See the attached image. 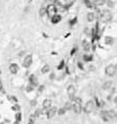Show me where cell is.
<instances>
[{
	"mask_svg": "<svg viewBox=\"0 0 117 124\" xmlns=\"http://www.w3.org/2000/svg\"><path fill=\"white\" fill-rule=\"evenodd\" d=\"M82 100L80 98H75V103L73 104V110H74L75 112L76 113V114H79L81 113L82 111Z\"/></svg>",
	"mask_w": 117,
	"mask_h": 124,
	"instance_id": "1",
	"label": "cell"
},
{
	"mask_svg": "<svg viewBox=\"0 0 117 124\" xmlns=\"http://www.w3.org/2000/svg\"><path fill=\"white\" fill-rule=\"evenodd\" d=\"M105 73L107 75L109 76H114L116 73V69H115V67L114 65H109V66L106 67L105 69Z\"/></svg>",
	"mask_w": 117,
	"mask_h": 124,
	"instance_id": "2",
	"label": "cell"
},
{
	"mask_svg": "<svg viewBox=\"0 0 117 124\" xmlns=\"http://www.w3.org/2000/svg\"><path fill=\"white\" fill-rule=\"evenodd\" d=\"M56 12H57V8L54 4H49L48 5L47 9H46V13H48L49 17H52L53 16L56 15Z\"/></svg>",
	"mask_w": 117,
	"mask_h": 124,
	"instance_id": "3",
	"label": "cell"
},
{
	"mask_svg": "<svg viewBox=\"0 0 117 124\" xmlns=\"http://www.w3.org/2000/svg\"><path fill=\"white\" fill-rule=\"evenodd\" d=\"M32 62H33V59H32V56L31 55H29L27 56L24 60L23 62V66L24 68H29L32 64Z\"/></svg>",
	"mask_w": 117,
	"mask_h": 124,
	"instance_id": "4",
	"label": "cell"
},
{
	"mask_svg": "<svg viewBox=\"0 0 117 124\" xmlns=\"http://www.w3.org/2000/svg\"><path fill=\"white\" fill-rule=\"evenodd\" d=\"M94 101H89L85 106V111L86 112H91L92 110H93V109H94Z\"/></svg>",
	"mask_w": 117,
	"mask_h": 124,
	"instance_id": "5",
	"label": "cell"
},
{
	"mask_svg": "<svg viewBox=\"0 0 117 124\" xmlns=\"http://www.w3.org/2000/svg\"><path fill=\"white\" fill-rule=\"evenodd\" d=\"M68 94H69V97H70V99L73 98V96L75 95V86H73V85H69V87H68Z\"/></svg>",
	"mask_w": 117,
	"mask_h": 124,
	"instance_id": "6",
	"label": "cell"
},
{
	"mask_svg": "<svg viewBox=\"0 0 117 124\" xmlns=\"http://www.w3.org/2000/svg\"><path fill=\"white\" fill-rule=\"evenodd\" d=\"M9 69L12 74H17V71H18V66L16 64H11L9 67Z\"/></svg>",
	"mask_w": 117,
	"mask_h": 124,
	"instance_id": "7",
	"label": "cell"
},
{
	"mask_svg": "<svg viewBox=\"0 0 117 124\" xmlns=\"http://www.w3.org/2000/svg\"><path fill=\"white\" fill-rule=\"evenodd\" d=\"M56 113H57V108H51L49 110H48V112H47V116H48V118H52L53 116L56 115Z\"/></svg>",
	"mask_w": 117,
	"mask_h": 124,
	"instance_id": "8",
	"label": "cell"
},
{
	"mask_svg": "<svg viewBox=\"0 0 117 124\" xmlns=\"http://www.w3.org/2000/svg\"><path fill=\"white\" fill-rule=\"evenodd\" d=\"M61 19H62V17H61L60 15H55V16H53V17H51V21L53 23H59L61 21Z\"/></svg>",
	"mask_w": 117,
	"mask_h": 124,
	"instance_id": "9",
	"label": "cell"
},
{
	"mask_svg": "<svg viewBox=\"0 0 117 124\" xmlns=\"http://www.w3.org/2000/svg\"><path fill=\"white\" fill-rule=\"evenodd\" d=\"M111 87H112V82H111V81H107V82H105V83H103V85H102L103 90H109V89H110Z\"/></svg>",
	"mask_w": 117,
	"mask_h": 124,
	"instance_id": "10",
	"label": "cell"
},
{
	"mask_svg": "<svg viewBox=\"0 0 117 124\" xmlns=\"http://www.w3.org/2000/svg\"><path fill=\"white\" fill-rule=\"evenodd\" d=\"M83 47L85 51H89V49H90V44H89V42H87L86 40H84L83 42Z\"/></svg>",
	"mask_w": 117,
	"mask_h": 124,
	"instance_id": "11",
	"label": "cell"
},
{
	"mask_svg": "<svg viewBox=\"0 0 117 124\" xmlns=\"http://www.w3.org/2000/svg\"><path fill=\"white\" fill-rule=\"evenodd\" d=\"M51 106V101L50 100H44L43 102V107L44 109H49V108Z\"/></svg>",
	"mask_w": 117,
	"mask_h": 124,
	"instance_id": "12",
	"label": "cell"
},
{
	"mask_svg": "<svg viewBox=\"0 0 117 124\" xmlns=\"http://www.w3.org/2000/svg\"><path fill=\"white\" fill-rule=\"evenodd\" d=\"M30 82L31 83V84L33 85H37V78L34 75H31L30 77Z\"/></svg>",
	"mask_w": 117,
	"mask_h": 124,
	"instance_id": "13",
	"label": "cell"
},
{
	"mask_svg": "<svg viewBox=\"0 0 117 124\" xmlns=\"http://www.w3.org/2000/svg\"><path fill=\"white\" fill-rule=\"evenodd\" d=\"M105 43L107 44H109V45H111L114 43V38H111V37H106L105 38Z\"/></svg>",
	"mask_w": 117,
	"mask_h": 124,
	"instance_id": "14",
	"label": "cell"
},
{
	"mask_svg": "<svg viewBox=\"0 0 117 124\" xmlns=\"http://www.w3.org/2000/svg\"><path fill=\"white\" fill-rule=\"evenodd\" d=\"M105 0H94V4L95 5H98V6H101V5H103L105 4Z\"/></svg>",
	"mask_w": 117,
	"mask_h": 124,
	"instance_id": "15",
	"label": "cell"
},
{
	"mask_svg": "<svg viewBox=\"0 0 117 124\" xmlns=\"http://www.w3.org/2000/svg\"><path fill=\"white\" fill-rule=\"evenodd\" d=\"M87 17H88V21L92 22L94 18V14L93 13V12H89V14H88V16H87Z\"/></svg>",
	"mask_w": 117,
	"mask_h": 124,
	"instance_id": "16",
	"label": "cell"
},
{
	"mask_svg": "<svg viewBox=\"0 0 117 124\" xmlns=\"http://www.w3.org/2000/svg\"><path fill=\"white\" fill-rule=\"evenodd\" d=\"M49 71V65H44L43 67V69H42V73L43 74H46V73H48Z\"/></svg>",
	"mask_w": 117,
	"mask_h": 124,
	"instance_id": "17",
	"label": "cell"
},
{
	"mask_svg": "<svg viewBox=\"0 0 117 124\" xmlns=\"http://www.w3.org/2000/svg\"><path fill=\"white\" fill-rule=\"evenodd\" d=\"M35 119H36V117H35L34 116H30V118H29L28 123L29 124H33L35 122Z\"/></svg>",
	"mask_w": 117,
	"mask_h": 124,
	"instance_id": "18",
	"label": "cell"
},
{
	"mask_svg": "<svg viewBox=\"0 0 117 124\" xmlns=\"http://www.w3.org/2000/svg\"><path fill=\"white\" fill-rule=\"evenodd\" d=\"M46 13V9L45 8H41L40 11H39V14H40L41 17H43Z\"/></svg>",
	"mask_w": 117,
	"mask_h": 124,
	"instance_id": "19",
	"label": "cell"
},
{
	"mask_svg": "<svg viewBox=\"0 0 117 124\" xmlns=\"http://www.w3.org/2000/svg\"><path fill=\"white\" fill-rule=\"evenodd\" d=\"M58 114L60 115V116H63L65 114V109H60L58 110Z\"/></svg>",
	"mask_w": 117,
	"mask_h": 124,
	"instance_id": "20",
	"label": "cell"
},
{
	"mask_svg": "<svg viewBox=\"0 0 117 124\" xmlns=\"http://www.w3.org/2000/svg\"><path fill=\"white\" fill-rule=\"evenodd\" d=\"M16 117H17V121H20V120H21V114H20V113L17 114Z\"/></svg>",
	"mask_w": 117,
	"mask_h": 124,
	"instance_id": "21",
	"label": "cell"
},
{
	"mask_svg": "<svg viewBox=\"0 0 117 124\" xmlns=\"http://www.w3.org/2000/svg\"><path fill=\"white\" fill-rule=\"evenodd\" d=\"M71 109V105H70V103H67L66 104L65 108H64V109Z\"/></svg>",
	"mask_w": 117,
	"mask_h": 124,
	"instance_id": "22",
	"label": "cell"
},
{
	"mask_svg": "<svg viewBox=\"0 0 117 124\" xmlns=\"http://www.w3.org/2000/svg\"><path fill=\"white\" fill-rule=\"evenodd\" d=\"M85 3H86V4L88 5V7H89V8H91V7H92L91 4H90V2H89V1H88V0H85Z\"/></svg>",
	"mask_w": 117,
	"mask_h": 124,
	"instance_id": "23",
	"label": "cell"
},
{
	"mask_svg": "<svg viewBox=\"0 0 117 124\" xmlns=\"http://www.w3.org/2000/svg\"><path fill=\"white\" fill-rule=\"evenodd\" d=\"M84 59H85V60H90V59H91V56H84Z\"/></svg>",
	"mask_w": 117,
	"mask_h": 124,
	"instance_id": "24",
	"label": "cell"
},
{
	"mask_svg": "<svg viewBox=\"0 0 117 124\" xmlns=\"http://www.w3.org/2000/svg\"><path fill=\"white\" fill-rule=\"evenodd\" d=\"M27 89H28V91H31L32 90V87H28V88H27Z\"/></svg>",
	"mask_w": 117,
	"mask_h": 124,
	"instance_id": "25",
	"label": "cell"
},
{
	"mask_svg": "<svg viewBox=\"0 0 117 124\" xmlns=\"http://www.w3.org/2000/svg\"><path fill=\"white\" fill-rule=\"evenodd\" d=\"M114 102H115V103H117V96H116V97H115V98L114 99Z\"/></svg>",
	"mask_w": 117,
	"mask_h": 124,
	"instance_id": "26",
	"label": "cell"
},
{
	"mask_svg": "<svg viewBox=\"0 0 117 124\" xmlns=\"http://www.w3.org/2000/svg\"><path fill=\"white\" fill-rule=\"evenodd\" d=\"M14 124H19V122H18V121H15Z\"/></svg>",
	"mask_w": 117,
	"mask_h": 124,
	"instance_id": "27",
	"label": "cell"
}]
</instances>
